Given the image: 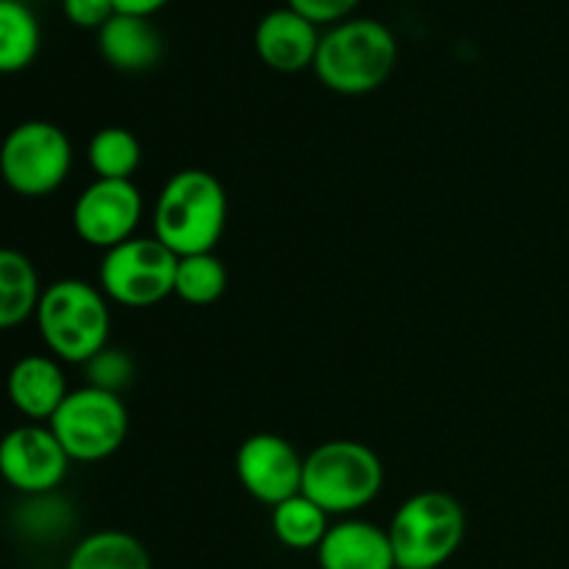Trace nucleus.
<instances>
[{
	"label": "nucleus",
	"instance_id": "2",
	"mask_svg": "<svg viewBox=\"0 0 569 569\" xmlns=\"http://www.w3.org/2000/svg\"><path fill=\"white\" fill-rule=\"evenodd\" d=\"M398 64V39L383 22L353 17L320 37L315 76L337 94H370L387 83Z\"/></svg>",
	"mask_w": 569,
	"mask_h": 569
},
{
	"label": "nucleus",
	"instance_id": "15",
	"mask_svg": "<svg viewBox=\"0 0 569 569\" xmlns=\"http://www.w3.org/2000/svg\"><path fill=\"white\" fill-rule=\"evenodd\" d=\"M98 50L114 70L144 72L159 64L164 42L148 17L114 14L98 31Z\"/></svg>",
	"mask_w": 569,
	"mask_h": 569
},
{
	"label": "nucleus",
	"instance_id": "14",
	"mask_svg": "<svg viewBox=\"0 0 569 569\" xmlns=\"http://www.w3.org/2000/svg\"><path fill=\"white\" fill-rule=\"evenodd\" d=\"M317 565L320 569H398L387 528L356 517L331 522L317 548Z\"/></svg>",
	"mask_w": 569,
	"mask_h": 569
},
{
	"label": "nucleus",
	"instance_id": "5",
	"mask_svg": "<svg viewBox=\"0 0 569 569\" xmlns=\"http://www.w3.org/2000/svg\"><path fill=\"white\" fill-rule=\"evenodd\" d=\"M387 531L398 569H442L465 542V506L453 495L426 489L403 500Z\"/></svg>",
	"mask_w": 569,
	"mask_h": 569
},
{
	"label": "nucleus",
	"instance_id": "8",
	"mask_svg": "<svg viewBox=\"0 0 569 569\" xmlns=\"http://www.w3.org/2000/svg\"><path fill=\"white\" fill-rule=\"evenodd\" d=\"M178 256L156 237H133L106 250L100 259L98 287L111 303L150 309L176 292Z\"/></svg>",
	"mask_w": 569,
	"mask_h": 569
},
{
	"label": "nucleus",
	"instance_id": "11",
	"mask_svg": "<svg viewBox=\"0 0 569 569\" xmlns=\"http://www.w3.org/2000/svg\"><path fill=\"white\" fill-rule=\"evenodd\" d=\"M233 470L244 492L270 509L303 492V456L278 433H253L244 439Z\"/></svg>",
	"mask_w": 569,
	"mask_h": 569
},
{
	"label": "nucleus",
	"instance_id": "7",
	"mask_svg": "<svg viewBox=\"0 0 569 569\" xmlns=\"http://www.w3.org/2000/svg\"><path fill=\"white\" fill-rule=\"evenodd\" d=\"M48 426L70 461L94 465L122 448L131 420H128V409L120 395L81 387L70 389Z\"/></svg>",
	"mask_w": 569,
	"mask_h": 569
},
{
	"label": "nucleus",
	"instance_id": "24",
	"mask_svg": "<svg viewBox=\"0 0 569 569\" xmlns=\"http://www.w3.org/2000/svg\"><path fill=\"white\" fill-rule=\"evenodd\" d=\"M359 3L361 0H287L289 9L298 11L315 26H339V22L350 20Z\"/></svg>",
	"mask_w": 569,
	"mask_h": 569
},
{
	"label": "nucleus",
	"instance_id": "10",
	"mask_svg": "<svg viewBox=\"0 0 569 569\" xmlns=\"http://www.w3.org/2000/svg\"><path fill=\"white\" fill-rule=\"evenodd\" d=\"M144 200L133 181H103L94 178L76 198L72 228L89 248L106 250L133 239L142 222Z\"/></svg>",
	"mask_w": 569,
	"mask_h": 569
},
{
	"label": "nucleus",
	"instance_id": "13",
	"mask_svg": "<svg viewBox=\"0 0 569 569\" xmlns=\"http://www.w3.org/2000/svg\"><path fill=\"white\" fill-rule=\"evenodd\" d=\"M6 395H9V403L26 420L50 422V417L59 411V406L70 395L61 361L42 353L22 356L11 365L9 376H6Z\"/></svg>",
	"mask_w": 569,
	"mask_h": 569
},
{
	"label": "nucleus",
	"instance_id": "17",
	"mask_svg": "<svg viewBox=\"0 0 569 569\" xmlns=\"http://www.w3.org/2000/svg\"><path fill=\"white\" fill-rule=\"evenodd\" d=\"M64 569H153V561L133 533L103 528L72 548Z\"/></svg>",
	"mask_w": 569,
	"mask_h": 569
},
{
	"label": "nucleus",
	"instance_id": "26",
	"mask_svg": "<svg viewBox=\"0 0 569 569\" xmlns=\"http://www.w3.org/2000/svg\"><path fill=\"white\" fill-rule=\"evenodd\" d=\"M170 0H114L117 14H131V17H153L156 11L164 9Z\"/></svg>",
	"mask_w": 569,
	"mask_h": 569
},
{
	"label": "nucleus",
	"instance_id": "27",
	"mask_svg": "<svg viewBox=\"0 0 569 569\" xmlns=\"http://www.w3.org/2000/svg\"><path fill=\"white\" fill-rule=\"evenodd\" d=\"M0 3H3V0H0Z\"/></svg>",
	"mask_w": 569,
	"mask_h": 569
},
{
	"label": "nucleus",
	"instance_id": "25",
	"mask_svg": "<svg viewBox=\"0 0 569 569\" xmlns=\"http://www.w3.org/2000/svg\"><path fill=\"white\" fill-rule=\"evenodd\" d=\"M61 11L78 28H100L117 14L114 0H61Z\"/></svg>",
	"mask_w": 569,
	"mask_h": 569
},
{
	"label": "nucleus",
	"instance_id": "12",
	"mask_svg": "<svg viewBox=\"0 0 569 569\" xmlns=\"http://www.w3.org/2000/svg\"><path fill=\"white\" fill-rule=\"evenodd\" d=\"M320 37L315 22L300 17L298 11L276 9L259 20L253 31L256 56L276 72H303L306 67H315Z\"/></svg>",
	"mask_w": 569,
	"mask_h": 569
},
{
	"label": "nucleus",
	"instance_id": "20",
	"mask_svg": "<svg viewBox=\"0 0 569 569\" xmlns=\"http://www.w3.org/2000/svg\"><path fill=\"white\" fill-rule=\"evenodd\" d=\"M87 159L94 178H103V181H131V176L142 164V144H139V139L128 128L106 126L89 139Z\"/></svg>",
	"mask_w": 569,
	"mask_h": 569
},
{
	"label": "nucleus",
	"instance_id": "4",
	"mask_svg": "<svg viewBox=\"0 0 569 569\" xmlns=\"http://www.w3.org/2000/svg\"><path fill=\"white\" fill-rule=\"evenodd\" d=\"M383 489V465L376 450L356 439H331L303 459V495L328 517L367 509Z\"/></svg>",
	"mask_w": 569,
	"mask_h": 569
},
{
	"label": "nucleus",
	"instance_id": "16",
	"mask_svg": "<svg viewBox=\"0 0 569 569\" xmlns=\"http://www.w3.org/2000/svg\"><path fill=\"white\" fill-rule=\"evenodd\" d=\"M42 283L33 261L14 248H0V331L37 315Z\"/></svg>",
	"mask_w": 569,
	"mask_h": 569
},
{
	"label": "nucleus",
	"instance_id": "18",
	"mask_svg": "<svg viewBox=\"0 0 569 569\" xmlns=\"http://www.w3.org/2000/svg\"><path fill=\"white\" fill-rule=\"evenodd\" d=\"M42 44L39 20L20 0L0 3V76H14L33 64Z\"/></svg>",
	"mask_w": 569,
	"mask_h": 569
},
{
	"label": "nucleus",
	"instance_id": "1",
	"mask_svg": "<svg viewBox=\"0 0 569 569\" xmlns=\"http://www.w3.org/2000/svg\"><path fill=\"white\" fill-rule=\"evenodd\" d=\"M228 222V194L211 172L181 170L167 178L156 198L153 237L181 259L214 253Z\"/></svg>",
	"mask_w": 569,
	"mask_h": 569
},
{
	"label": "nucleus",
	"instance_id": "19",
	"mask_svg": "<svg viewBox=\"0 0 569 569\" xmlns=\"http://www.w3.org/2000/svg\"><path fill=\"white\" fill-rule=\"evenodd\" d=\"M331 517L303 492L272 506L270 526L278 542L289 550H317L331 528Z\"/></svg>",
	"mask_w": 569,
	"mask_h": 569
},
{
	"label": "nucleus",
	"instance_id": "9",
	"mask_svg": "<svg viewBox=\"0 0 569 569\" xmlns=\"http://www.w3.org/2000/svg\"><path fill=\"white\" fill-rule=\"evenodd\" d=\"M70 470V456L50 426L26 422L0 439V478L22 498L50 495L61 487Z\"/></svg>",
	"mask_w": 569,
	"mask_h": 569
},
{
	"label": "nucleus",
	"instance_id": "6",
	"mask_svg": "<svg viewBox=\"0 0 569 569\" xmlns=\"http://www.w3.org/2000/svg\"><path fill=\"white\" fill-rule=\"evenodd\" d=\"M72 142L56 122L26 120L0 144V178L22 198H44L67 181Z\"/></svg>",
	"mask_w": 569,
	"mask_h": 569
},
{
	"label": "nucleus",
	"instance_id": "23",
	"mask_svg": "<svg viewBox=\"0 0 569 569\" xmlns=\"http://www.w3.org/2000/svg\"><path fill=\"white\" fill-rule=\"evenodd\" d=\"M83 370H87V387L103 389V392L111 395H122L131 387L137 367H133V359L128 356V350L106 345L98 356H92L83 365Z\"/></svg>",
	"mask_w": 569,
	"mask_h": 569
},
{
	"label": "nucleus",
	"instance_id": "21",
	"mask_svg": "<svg viewBox=\"0 0 569 569\" xmlns=\"http://www.w3.org/2000/svg\"><path fill=\"white\" fill-rule=\"evenodd\" d=\"M228 287V270L214 253L181 256L176 270V292L189 306H211Z\"/></svg>",
	"mask_w": 569,
	"mask_h": 569
},
{
	"label": "nucleus",
	"instance_id": "3",
	"mask_svg": "<svg viewBox=\"0 0 569 569\" xmlns=\"http://www.w3.org/2000/svg\"><path fill=\"white\" fill-rule=\"evenodd\" d=\"M33 320L50 356L67 365H87L109 345V298L81 278L44 287Z\"/></svg>",
	"mask_w": 569,
	"mask_h": 569
},
{
	"label": "nucleus",
	"instance_id": "22",
	"mask_svg": "<svg viewBox=\"0 0 569 569\" xmlns=\"http://www.w3.org/2000/svg\"><path fill=\"white\" fill-rule=\"evenodd\" d=\"M70 526V506L56 492L31 495L22 498L20 511H17V528L31 539H53Z\"/></svg>",
	"mask_w": 569,
	"mask_h": 569
}]
</instances>
